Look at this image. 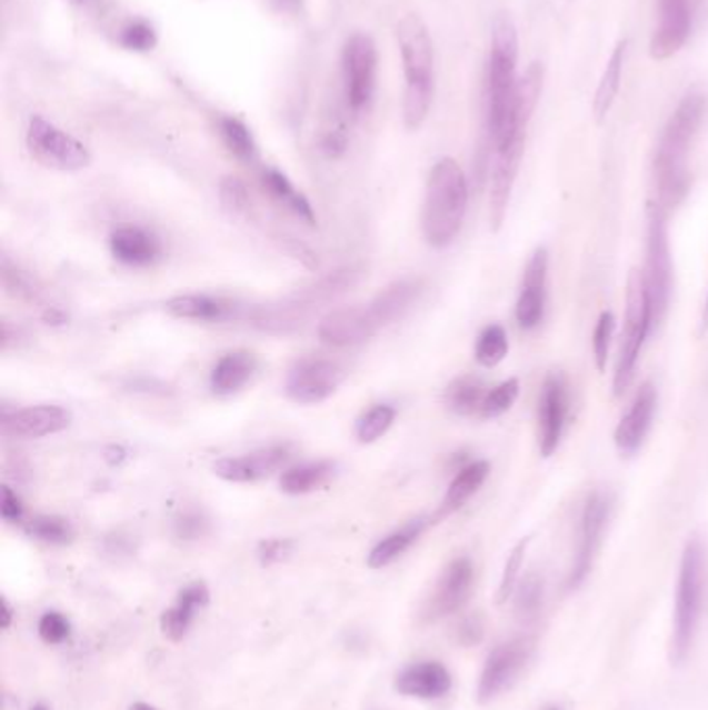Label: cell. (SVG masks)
Here are the masks:
<instances>
[{"label": "cell", "mask_w": 708, "mask_h": 710, "mask_svg": "<svg viewBox=\"0 0 708 710\" xmlns=\"http://www.w3.org/2000/svg\"><path fill=\"white\" fill-rule=\"evenodd\" d=\"M518 30L509 13H499L492 21L490 54L485 90V121L488 143L499 150L507 143L526 138L528 126L516 119V88H518Z\"/></svg>", "instance_id": "obj_1"}, {"label": "cell", "mask_w": 708, "mask_h": 710, "mask_svg": "<svg viewBox=\"0 0 708 710\" xmlns=\"http://www.w3.org/2000/svg\"><path fill=\"white\" fill-rule=\"evenodd\" d=\"M708 100L702 92H688L679 100L676 111L665 123L661 140L655 154V198L652 202L661 206L669 214L681 204L690 191L692 179L688 171V154L694 140L707 117Z\"/></svg>", "instance_id": "obj_2"}, {"label": "cell", "mask_w": 708, "mask_h": 710, "mask_svg": "<svg viewBox=\"0 0 708 710\" xmlns=\"http://www.w3.org/2000/svg\"><path fill=\"white\" fill-rule=\"evenodd\" d=\"M468 179L453 158H441L428 174L422 233L428 246L442 250L456 241L468 212Z\"/></svg>", "instance_id": "obj_3"}, {"label": "cell", "mask_w": 708, "mask_h": 710, "mask_svg": "<svg viewBox=\"0 0 708 710\" xmlns=\"http://www.w3.org/2000/svg\"><path fill=\"white\" fill-rule=\"evenodd\" d=\"M705 563L707 552L702 538L692 537L681 552L679 576H677L676 611H674V633H671V663L684 664L690 657L694 638L702 613L705 597Z\"/></svg>", "instance_id": "obj_4"}, {"label": "cell", "mask_w": 708, "mask_h": 710, "mask_svg": "<svg viewBox=\"0 0 708 710\" xmlns=\"http://www.w3.org/2000/svg\"><path fill=\"white\" fill-rule=\"evenodd\" d=\"M360 274L362 272L356 267L335 270L331 274L322 277L318 283L301 289L281 303L258 308L252 316L253 324L268 332L293 331L301 327L303 320L310 318L315 310L347 293L360 281Z\"/></svg>", "instance_id": "obj_5"}, {"label": "cell", "mask_w": 708, "mask_h": 710, "mask_svg": "<svg viewBox=\"0 0 708 710\" xmlns=\"http://www.w3.org/2000/svg\"><path fill=\"white\" fill-rule=\"evenodd\" d=\"M645 287L650 316H652V331L659 329L667 318L671 296H674V260L669 246V227L667 212L661 206L648 204V233H646Z\"/></svg>", "instance_id": "obj_6"}, {"label": "cell", "mask_w": 708, "mask_h": 710, "mask_svg": "<svg viewBox=\"0 0 708 710\" xmlns=\"http://www.w3.org/2000/svg\"><path fill=\"white\" fill-rule=\"evenodd\" d=\"M650 332H652V316H650V303L646 296L645 274L642 270L631 269L628 274V293H626V331L621 337L619 358L615 366V397H621L630 389L636 366L645 348L646 337Z\"/></svg>", "instance_id": "obj_7"}, {"label": "cell", "mask_w": 708, "mask_h": 710, "mask_svg": "<svg viewBox=\"0 0 708 710\" xmlns=\"http://www.w3.org/2000/svg\"><path fill=\"white\" fill-rule=\"evenodd\" d=\"M611 513H614V494L609 490H592L584 503L582 516H580L578 549L571 563V571L567 576L569 590H578L590 576L605 538V530L611 520Z\"/></svg>", "instance_id": "obj_8"}, {"label": "cell", "mask_w": 708, "mask_h": 710, "mask_svg": "<svg viewBox=\"0 0 708 710\" xmlns=\"http://www.w3.org/2000/svg\"><path fill=\"white\" fill-rule=\"evenodd\" d=\"M26 140L33 160L47 169L76 173L92 162L90 150L78 138L52 126L44 117H32Z\"/></svg>", "instance_id": "obj_9"}, {"label": "cell", "mask_w": 708, "mask_h": 710, "mask_svg": "<svg viewBox=\"0 0 708 710\" xmlns=\"http://www.w3.org/2000/svg\"><path fill=\"white\" fill-rule=\"evenodd\" d=\"M532 654L535 642L526 636L507 640L503 644L492 648L478 679V702L487 704L507 692L526 671V667L532 661Z\"/></svg>", "instance_id": "obj_10"}, {"label": "cell", "mask_w": 708, "mask_h": 710, "mask_svg": "<svg viewBox=\"0 0 708 710\" xmlns=\"http://www.w3.org/2000/svg\"><path fill=\"white\" fill-rule=\"evenodd\" d=\"M378 50L368 33H353L343 48V79L349 109L360 112L372 102L377 90Z\"/></svg>", "instance_id": "obj_11"}, {"label": "cell", "mask_w": 708, "mask_h": 710, "mask_svg": "<svg viewBox=\"0 0 708 710\" xmlns=\"http://www.w3.org/2000/svg\"><path fill=\"white\" fill-rule=\"evenodd\" d=\"M397 42L406 73V88L435 90V47L422 17L408 13L397 23Z\"/></svg>", "instance_id": "obj_12"}, {"label": "cell", "mask_w": 708, "mask_h": 710, "mask_svg": "<svg viewBox=\"0 0 708 710\" xmlns=\"http://www.w3.org/2000/svg\"><path fill=\"white\" fill-rule=\"evenodd\" d=\"M567 413H569V384L564 372L552 370L540 387L538 397V449L542 458H551L559 449L566 432Z\"/></svg>", "instance_id": "obj_13"}, {"label": "cell", "mask_w": 708, "mask_h": 710, "mask_svg": "<svg viewBox=\"0 0 708 710\" xmlns=\"http://www.w3.org/2000/svg\"><path fill=\"white\" fill-rule=\"evenodd\" d=\"M346 380V370L327 358H306L296 363L285 382L287 397L301 406H316L331 397Z\"/></svg>", "instance_id": "obj_14"}, {"label": "cell", "mask_w": 708, "mask_h": 710, "mask_svg": "<svg viewBox=\"0 0 708 710\" xmlns=\"http://www.w3.org/2000/svg\"><path fill=\"white\" fill-rule=\"evenodd\" d=\"M473 563L470 557H457L442 569L437 584L426 600L422 617L428 623L457 613L472 594Z\"/></svg>", "instance_id": "obj_15"}, {"label": "cell", "mask_w": 708, "mask_h": 710, "mask_svg": "<svg viewBox=\"0 0 708 710\" xmlns=\"http://www.w3.org/2000/svg\"><path fill=\"white\" fill-rule=\"evenodd\" d=\"M692 33V0H659V23L650 36V57L667 61L686 47Z\"/></svg>", "instance_id": "obj_16"}, {"label": "cell", "mask_w": 708, "mask_h": 710, "mask_svg": "<svg viewBox=\"0 0 708 710\" xmlns=\"http://www.w3.org/2000/svg\"><path fill=\"white\" fill-rule=\"evenodd\" d=\"M657 403H659L657 387L650 380H646L636 391L630 410L615 428V447L624 458H631L642 449L657 413Z\"/></svg>", "instance_id": "obj_17"}, {"label": "cell", "mask_w": 708, "mask_h": 710, "mask_svg": "<svg viewBox=\"0 0 708 710\" xmlns=\"http://www.w3.org/2000/svg\"><path fill=\"white\" fill-rule=\"evenodd\" d=\"M547 277H549V252L538 248L523 270L520 296L516 301V320L521 331H535L542 322L547 310Z\"/></svg>", "instance_id": "obj_18"}, {"label": "cell", "mask_w": 708, "mask_h": 710, "mask_svg": "<svg viewBox=\"0 0 708 710\" xmlns=\"http://www.w3.org/2000/svg\"><path fill=\"white\" fill-rule=\"evenodd\" d=\"M380 331L368 306H347L331 310L318 322V337L332 348H351L372 339Z\"/></svg>", "instance_id": "obj_19"}, {"label": "cell", "mask_w": 708, "mask_h": 710, "mask_svg": "<svg viewBox=\"0 0 708 710\" xmlns=\"http://www.w3.org/2000/svg\"><path fill=\"white\" fill-rule=\"evenodd\" d=\"M526 138H518L503 148L495 150V164L490 174V227L492 231H499L507 214V206L511 191L518 179L521 157H523Z\"/></svg>", "instance_id": "obj_20"}, {"label": "cell", "mask_w": 708, "mask_h": 710, "mask_svg": "<svg viewBox=\"0 0 708 710\" xmlns=\"http://www.w3.org/2000/svg\"><path fill=\"white\" fill-rule=\"evenodd\" d=\"M71 424V413L61 406H32L4 413L2 434L9 439H44L63 432Z\"/></svg>", "instance_id": "obj_21"}, {"label": "cell", "mask_w": 708, "mask_h": 710, "mask_svg": "<svg viewBox=\"0 0 708 710\" xmlns=\"http://www.w3.org/2000/svg\"><path fill=\"white\" fill-rule=\"evenodd\" d=\"M287 459H289V449L283 444H277V447L258 449L239 458L219 459L215 463V473L227 482L248 484L277 472Z\"/></svg>", "instance_id": "obj_22"}, {"label": "cell", "mask_w": 708, "mask_h": 710, "mask_svg": "<svg viewBox=\"0 0 708 710\" xmlns=\"http://www.w3.org/2000/svg\"><path fill=\"white\" fill-rule=\"evenodd\" d=\"M451 686V673L439 661L410 664L395 679V690L399 694L418 700H439L442 696L449 694Z\"/></svg>", "instance_id": "obj_23"}, {"label": "cell", "mask_w": 708, "mask_h": 710, "mask_svg": "<svg viewBox=\"0 0 708 710\" xmlns=\"http://www.w3.org/2000/svg\"><path fill=\"white\" fill-rule=\"evenodd\" d=\"M422 291H425L422 279L395 281L389 287H385L377 298L368 303V312L377 322L378 329H385L408 314L416 306V301L420 300Z\"/></svg>", "instance_id": "obj_24"}, {"label": "cell", "mask_w": 708, "mask_h": 710, "mask_svg": "<svg viewBox=\"0 0 708 710\" xmlns=\"http://www.w3.org/2000/svg\"><path fill=\"white\" fill-rule=\"evenodd\" d=\"M111 252L119 262L140 269L157 262L162 246L154 233L142 227H121L111 236Z\"/></svg>", "instance_id": "obj_25"}, {"label": "cell", "mask_w": 708, "mask_h": 710, "mask_svg": "<svg viewBox=\"0 0 708 710\" xmlns=\"http://www.w3.org/2000/svg\"><path fill=\"white\" fill-rule=\"evenodd\" d=\"M208 597H210L208 588L202 582H193L188 588H183L173 607L167 609L160 617L162 633L173 642L183 640L196 619V613L208 602Z\"/></svg>", "instance_id": "obj_26"}, {"label": "cell", "mask_w": 708, "mask_h": 710, "mask_svg": "<svg viewBox=\"0 0 708 710\" xmlns=\"http://www.w3.org/2000/svg\"><path fill=\"white\" fill-rule=\"evenodd\" d=\"M488 473H490V463L487 459H476L466 463L463 468H459L456 478L451 480L449 489L442 497L441 507L435 516V520L449 518L451 513L459 511L466 506L478 490L482 489V484L487 482Z\"/></svg>", "instance_id": "obj_27"}, {"label": "cell", "mask_w": 708, "mask_h": 710, "mask_svg": "<svg viewBox=\"0 0 708 710\" xmlns=\"http://www.w3.org/2000/svg\"><path fill=\"white\" fill-rule=\"evenodd\" d=\"M258 360L250 351H231L222 356L210 374V389L219 397L236 394L252 380Z\"/></svg>", "instance_id": "obj_28"}, {"label": "cell", "mask_w": 708, "mask_h": 710, "mask_svg": "<svg viewBox=\"0 0 708 710\" xmlns=\"http://www.w3.org/2000/svg\"><path fill=\"white\" fill-rule=\"evenodd\" d=\"M233 301L210 298V296H177L167 301V312L183 320L200 322H222L236 316Z\"/></svg>", "instance_id": "obj_29"}, {"label": "cell", "mask_w": 708, "mask_h": 710, "mask_svg": "<svg viewBox=\"0 0 708 710\" xmlns=\"http://www.w3.org/2000/svg\"><path fill=\"white\" fill-rule=\"evenodd\" d=\"M626 52H628V40L621 38V40H617L614 52H611L609 61L605 64V71H602L600 81H598L595 100H592V112H595L598 123H602L607 119V114L614 109L617 94L621 90Z\"/></svg>", "instance_id": "obj_30"}, {"label": "cell", "mask_w": 708, "mask_h": 710, "mask_svg": "<svg viewBox=\"0 0 708 710\" xmlns=\"http://www.w3.org/2000/svg\"><path fill=\"white\" fill-rule=\"evenodd\" d=\"M426 526H428L426 518H416L391 532L389 537L382 538L368 554V568L382 569L391 566L395 559H399L418 538L422 537Z\"/></svg>", "instance_id": "obj_31"}, {"label": "cell", "mask_w": 708, "mask_h": 710, "mask_svg": "<svg viewBox=\"0 0 708 710\" xmlns=\"http://www.w3.org/2000/svg\"><path fill=\"white\" fill-rule=\"evenodd\" d=\"M335 476V463L331 461H310L296 468H289L281 476V490L287 494H308L312 490L322 489Z\"/></svg>", "instance_id": "obj_32"}, {"label": "cell", "mask_w": 708, "mask_h": 710, "mask_svg": "<svg viewBox=\"0 0 708 710\" xmlns=\"http://www.w3.org/2000/svg\"><path fill=\"white\" fill-rule=\"evenodd\" d=\"M262 183H265L268 193H270L277 202H281L287 210H291L298 219L308 222V224H315L316 217L312 204L308 202V198H306L301 191L293 188V183H291L281 171L268 169V171H265V174H262Z\"/></svg>", "instance_id": "obj_33"}, {"label": "cell", "mask_w": 708, "mask_h": 710, "mask_svg": "<svg viewBox=\"0 0 708 710\" xmlns=\"http://www.w3.org/2000/svg\"><path fill=\"white\" fill-rule=\"evenodd\" d=\"M485 397H487V387L482 379L468 374V377H459L447 387L445 401H447V408L456 416L470 418L473 413H480Z\"/></svg>", "instance_id": "obj_34"}, {"label": "cell", "mask_w": 708, "mask_h": 710, "mask_svg": "<svg viewBox=\"0 0 708 710\" xmlns=\"http://www.w3.org/2000/svg\"><path fill=\"white\" fill-rule=\"evenodd\" d=\"M507 351H509L507 331L501 324H488L478 334L473 356H476V362L482 368H495L507 358Z\"/></svg>", "instance_id": "obj_35"}, {"label": "cell", "mask_w": 708, "mask_h": 710, "mask_svg": "<svg viewBox=\"0 0 708 710\" xmlns=\"http://www.w3.org/2000/svg\"><path fill=\"white\" fill-rule=\"evenodd\" d=\"M516 613L521 619H536L540 609H542V602H545V580L540 573L530 571L523 576L518 588H516Z\"/></svg>", "instance_id": "obj_36"}, {"label": "cell", "mask_w": 708, "mask_h": 710, "mask_svg": "<svg viewBox=\"0 0 708 710\" xmlns=\"http://www.w3.org/2000/svg\"><path fill=\"white\" fill-rule=\"evenodd\" d=\"M395 416L397 411L391 406H375L372 410L366 411L356 424L358 441L366 444L377 442L380 437L389 432V428L393 427Z\"/></svg>", "instance_id": "obj_37"}, {"label": "cell", "mask_w": 708, "mask_h": 710, "mask_svg": "<svg viewBox=\"0 0 708 710\" xmlns=\"http://www.w3.org/2000/svg\"><path fill=\"white\" fill-rule=\"evenodd\" d=\"M28 534L48 544H69L73 540V526L59 516H36L28 521Z\"/></svg>", "instance_id": "obj_38"}, {"label": "cell", "mask_w": 708, "mask_h": 710, "mask_svg": "<svg viewBox=\"0 0 708 710\" xmlns=\"http://www.w3.org/2000/svg\"><path fill=\"white\" fill-rule=\"evenodd\" d=\"M219 127H221L222 142L231 150V154H236L239 160H246V162L256 158V143H253L252 133L239 119L225 117Z\"/></svg>", "instance_id": "obj_39"}, {"label": "cell", "mask_w": 708, "mask_h": 710, "mask_svg": "<svg viewBox=\"0 0 708 710\" xmlns=\"http://www.w3.org/2000/svg\"><path fill=\"white\" fill-rule=\"evenodd\" d=\"M518 394H520V380H503L501 384H497L495 389L488 391L485 401H482V408H480V418L492 420V418L503 416L513 408Z\"/></svg>", "instance_id": "obj_40"}, {"label": "cell", "mask_w": 708, "mask_h": 710, "mask_svg": "<svg viewBox=\"0 0 708 710\" xmlns=\"http://www.w3.org/2000/svg\"><path fill=\"white\" fill-rule=\"evenodd\" d=\"M528 544H530V538H523L520 540L513 551L509 552L507 557V563H505L503 576H501V582H499V590H497V602L503 604L507 599L513 597L516 588L520 584V571L523 566V559H526V552H528Z\"/></svg>", "instance_id": "obj_41"}, {"label": "cell", "mask_w": 708, "mask_h": 710, "mask_svg": "<svg viewBox=\"0 0 708 710\" xmlns=\"http://www.w3.org/2000/svg\"><path fill=\"white\" fill-rule=\"evenodd\" d=\"M614 332L615 314L611 310H605L602 314L598 316L595 334H592V353H595V363H597L598 372H605V368H607Z\"/></svg>", "instance_id": "obj_42"}, {"label": "cell", "mask_w": 708, "mask_h": 710, "mask_svg": "<svg viewBox=\"0 0 708 710\" xmlns=\"http://www.w3.org/2000/svg\"><path fill=\"white\" fill-rule=\"evenodd\" d=\"M221 204L231 214H246L250 210V193L241 179L237 177H225L219 188Z\"/></svg>", "instance_id": "obj_43"}, {"label": "cell", "mask_w": 708, "mask_h": 710, "mask_svg": "<svg viewBox=\"0 0 708 710\" xmlns=\"http://www.w3.org/2000/svg\"><path fill=\"white\" fill-rule=\"evenodd\" d=\"M38 633L47 644H63L64 640H69L71 636V623L63 613L47 611L40 617Z\"/></svg>", "instance_id": "obj_44"}, {"label": "cell", "mask_w": 708, "mask_h": 710, "mask_svg": "<svg viewBox=\"0 0 708 710\" xmlns=\"http://www.w3.org/2000/svg\"><path fill=\"white\" fill-rule=\"evenodd\" d=\"M121 42H123V47L129 48V50L146 52V50H152V48L157 47V33H154V30H152L148 23L133 21V23H129L126 30H123Z\"/></svg>", "instance_id": "obj_45"}, {"label": "cell", "mask_w": 708, "mask_h": 710, "mask_svg": "<svg viewBox=\"0 0 708 710\" xmlns=\"http://www.w3.org/2000/svg\"><path fill=\"white\" fill-rule=\"evenodd\" d=\"M293 551V542L291 540H283V538H272V540H265L260 542L258 547V559L262 566H275V563H281Z\"/></svg>", "instance_id": "obj_46"}, {"label": "cell", "mask_w": 708, "mask_h": 710, "mask_svg": "<svg viewBox=\"0 0 708 710\" xmlns=\"http://www.w3.org/2000/svg\"><path fill=\"white\" fill-rule=\"evenodd\" d=\"M485 636V623L478 616L466 617L459 626H457V640L463 647H473L482 640Z\"/></svg>", "instance_id": "obj_47"}, {"label": "cell", "mask_w": 708, "mask_h": 710, "mask_svg": "<svg viewBox=\"0 0 708 710\" xmlns=\"http://www.w3.org/2000/svg\"><path fill=\"white\" fill-rule=\"evenodd\" d=\"M208 521L202 516H183L177 521V537L183 540H196V538L205 537Z\"/></svg>", "instance_id": "obj_48"}, {"label": "cell", "mask_w": 708, "mask_h": 710, "mask_svg": "<svg viewBox=\"0 0 708 710\" xmlns=\"http://www.w3.org/2000/svg\"><path fill=\"white\" fill-rule=\"evenodd\" d=\"M0 513H2V520L9 521V523H17L23 518V506H21V499L17 497V492L4 487L2 489V506H0Z\"/></svg>", "instance_id": "obj_49"}, {"label": "cell", "mask_w": 708, "mask_h": 710, "mask_svg": "<svg viewBox=\"0 0 708 710\" xmlns=\"http://www.w3.org/2000/svg\"><path fill=\"white\" fill-rule=\"evenodd\" d=\"M2 621H0V626H2V630H9L11 628V619H13V611H11V607H9V602L2 599Z\"/></svg>", "instance_id": "obj_50"}, {"label": "cell", "mask_w": 708, "mask_h": 710, "mask_svg": "<svg viewBox=\"0 0 708 710\" xmlns=\"http://www.w3.org/2000/svg\"><path fill=\"white\" fill-rule=\"evenodd\" d=\"M708 332V291L707 300H705V308H702V318H700V334H707Z\"/></svg>", "instance_id": "obj_51"}, {"label": "cell", "mask_w": 708, "mask_h": 710, "mask_svg": "<svg viewBox=\"0 0 708 710\" xmlns=\"http://www.w3.org/2000/svg\"><path fill=\"white\" fill-rule=\"evenodd\" d=\"M129 710H157L154 707H150V704H146V702H136L133 707Z\"/></svg>", "instance_id": "obj_52"}, {"label": "cell", "mask_w": 708, "mask_h": 710, "mask_svg": "<svg viewBox=\"0 0 708 710\" xmlns=\"http://www.w3.org/2000/svg\"><path fill=\"white\" fill-rule=\"evenodd\" d=\"M30 710H48V707L47 704H42V702H38V704H33Z\"/></svg>", "instance_id": "obj_53"}, {"label": "cell", "mask_w": 708, "mask_h": 710, "mask_svg": "<svg viewBox=\"0 0 708 710\" xmlns=\"http://www.w3.org/2000/svg\"><path fill=\"white\" fill-rule=\"evenodd\" d=\"M542 710H564V709H561V707H547V709H542Z\"/></svg>", "instance_id": "obj_54"}]
</instances>
